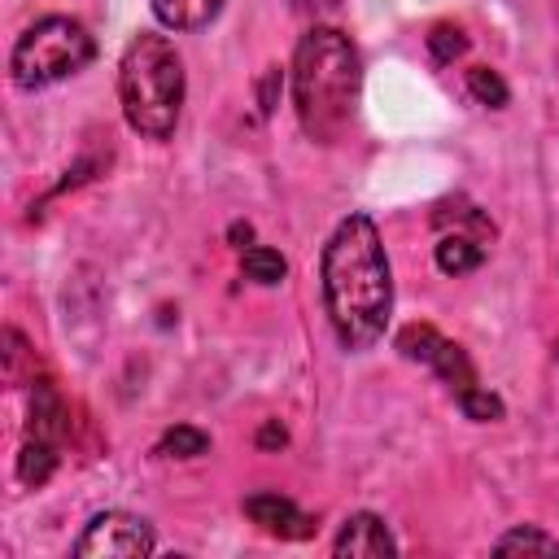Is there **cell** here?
I'll return each instance as SVG.
<instances>
[{
	"label": "cell",
	"instance_id": "cell-17",
	"mask_svg": "<svg viewBox=\"0 0 559 559\" xmlns=\"http://www.w3.org/2000/svg\"><path fill=\"white\" fill-rule=\"evenodd\" d=\"M428 52H432L437 66H450L454 57L467 52V35H463L459 26H450V22H441V26H432V35H428Z\"/></svg>",
	"mask_w": 559,
	"mask_h": 559
},
{
	"label": "cell",
	"instance_id": "cell-14",
	"mask_svg": "<svg viewBox=\"0 0 559 559\" xmlns=\"http://www.w3.org/2000/svg\"><path fill=\"white\" fill-rule=\"evenodd\" d=\"M240 266H245V275H249L253 284H280V280L288 275V262H284L275 249H266V245H249L245 258H240Z\"/></svg>",
	"mask_w": 559,
	"mask_h": 559
},
{
	"label": "cell",
	"instance_id": "cell-21",
	"mask_svg": "<svg viewBox=\"0 0 559 559\" xmlns=\"http://www.w3.org/2000/svg\"><path fill=\"white\" fill-rule=\"evenodd\" d=\"M249 236H253V227H249V223H245V227H240V223L231 227V240H249Z\"/></svg>",
	"mask_w": 559,
	"mask_h": 559
},
{
	"label": "cell",
	"instance_id": "cell-18",
	"mask_svg": "<svg viewBox=\"0 0 559 559\" xmlns=\"http://www.w3.org/2000/svg\"><path fill=\"white\" fill-rule=\"evenodd\" d=\"M459 406H463L467 419H480V424H485V419H502V402H498L489 389H476V384L459 393Z\"/></svg>",
	"mask_w": 559,
	"mask_h": 559
},
{
	"label": "cell",
	"instance_id": "cell-22",
	"mask_svg": "<svg viewBox=\"0 0 559 559\" xmlns=\"http://www.w3.org/2000/svg\"><path fill=\"white\" fill-rule=\"evenodd\" d=\"M555 354H559V345H555Z\"/></svg>",
	"mask_w": 559,
	"mask_h": 559
},
{
	"label": "cell",
	"instance_id": "cell-5",
	"mask_svg": "<svg viewBox=\"0 0 559 559\" xmlns=\"http://www.w3.org/2000/svg\"><path fill=\"white\" fill-rule=\"evenodd\" d=\"M153 546H157L153 528L140 515L105 511L83 528V537L74 542V555L79 559H140V555H153Z\"/></svg>",
	"mask_w": 559,
	"mask_h": 559
},
{
	"label": "cell",
	"instance_id": "cell-1",
	"mask_svg": "<svg viewBox=\"0 0 559 559\" xmlns=\"http://www.w3.org/2000/svg\"><path fill=\"white\" fill-rule=\"evenodd\" d=\"M319 280L336 341L345 349L376 345L393 314V275L380 231L367 214H349L336 223V231L323 245Z\"/></svg>",
	"mask_w": 559,
	"mask_h": 559
},
{
	"label": "cell",
	"instance_id": "cell-11",
	"mask_svg": "<svg viewBox=\"0 0 559 559\" xmlns=\"http://www.w3.org/2000/svg\"><path fill=\"white\" fill-rule=\"evenodd\" d=\"M480 258H485V249H480V240H476V236L445 231V236L437 240V266H441L445 275H467V271H476V266H480Z\"/></svg>",
	"mask_w": 559,
	"mask_h": 559
},
{
	"label": "cell",
	"instance_id": "cell-9",
	"mask_svg": "<svg viewBox=\"0 0 559 559\" xmlns=\"http://www.w3.org/2000/svg\"><path fill=\"white\" fill-rule=\"evenodd\" d=\"M66 432H70V411H66L57 384L52 380H35V389H31V437L61 445Z\"/></svg>",
	"mask_w": 559,
	"mask_h": 559
},
{
	"label": "cell",
	"instance_id": "cell-13",
	"mask_svg": "<svg viewBox=\"0 0 559 559\" xmlns=\"http://www.w3.org/2000/svg\"><path fill=\"white\" fill-rule=\"evenodd\" d=\"M493 550H498V555H559V542H555L550 533L524 524V528L502 533V537L493 542Z\"/></svg>",
	"mask_w": 559,
	"mask_h": 559
},
{
	"label": "cell",
	"instance_id": "cell-7",
	"mask_svg": "<svg viewBox=\"0 0 559 559\" xmlns=\"http://www.w3.org/2000/svg\"><path fill=\"white\" fill-rule=\"evenodd\" d=\"M245 515H249L262 533H271V537H288V542H297V537H310V533H314V520H310L293 498L271 493V489L249 493V498H245Z\"/></svg>",
	"mask_w": 559,
	"mask_h": 559
},
{
	"label": "cell",
	"instance_id": "cell-2",
	"mask_svg": "<svg viewBox=\"0 0 559 559\" xmlns=\"http://www.w3.org/2000/svg\"><path fill=\"white\" fill-rule=\"evenodd\" d=\"M362 96V57L336 26H310L293 57V105L297 122L314 144H336Z\"/></svg>",
	"mask_w": 559,
	"mask_h": 559
},
{
	"label": "cell",
	"instance_id": "cell-16",
	"mask_svg": "<svg viewBox=\"0 0 559 559\" xmlns=\"http://www.w3.org/2000/svg\"><path fill=\"white\" fill-rule=\"evenodd\" d=\"M467 92L480 100V105H489V109H502L507 105V83H502V74L498 70H489V66H472L467 70Z\"/></svg>",
	"mask_w": 559,
	"mask_h": 559
},
{
	"label": "cell",
	"instance_id": "cell-12",
	"mask_svg": "<svg viewBox=\"0 0 559 559\" xmlns=\"http://www.w3.org/2000/svg\"><path fill=\"white\" fill-rule=\"evenodd\" d=\"M57 459H61V445L39 441V437H26V445L17 454V480L22 485H44L57 472Z\"/></svg>",
	"mask_w": 559,
	"mask_h": 559
},
{
	"label": "cell",
	"instance_id": "cell-4",
	"mask_svg": "<svg viewBox=\"0 0 559 559\" xmlns=\"http://www.w3.org/2000/svg\"><path fill=\"white\" fill-rule=\"evenodd\" d=\"M96 57V39L87 35L83 22L74 17H39L35 26H26L9 52V70L13 83L22 92L61 83L70 74H79L87 61Z\"/></svg>",
	"mask_w": 559,
	"mask_h": 559
},
{
	"label": "cell",
	"instance_id": "cell-19",
	"mask_svg": "<svg viewBox=\"0 0 559 559\" xmlns=\"http://www.w3.org/2000/svg\"><path fill=\"white\" fill-rule=\"evenodd\" d=\"M293 9H297L301 17H328V13L341 9V0H293Z\"/></svg>",
	"mask_w": 559,
	"mask_h": 559
},
{
	"label": "cell",
	"instance_id": "cell-20",
	"mask_svg": "<svg viewBox=\"0 0 559 559\" xmlns=\"http://www.w3.org/2000/svg\"><path fill=\"white\" fill-rule=\"evenodd\" d=\"M284 441H288V437H284L280 424H266V428L258 432V445H266V450H271V445H284Z\"/></svg>",
	"mask_w": 559,
	"mask_h": 559
},
{
	"label": "cell",
	"instance_id": "cell-8",
	"mask_svg": "<svg viewBox=\"0 0 559 559\" xmlns=\"http://www.w3.org/2000/svg\"><path fill=\"white\" fill-rule=\"evenodd\" d=\"M336 555H354V559H380V555H397V542L389 533V524L371 511H358L341 524L336 542H332Z\"/></svg>",
	"mask_w": 559,
	"mask_h": 559
},
{
	"label": "cell",
	"instance_id": "cell-3",
	"mask_svg": "<svg viewBox=\"0 0 559 559\" xmlns=\"http://www.w3.org/2000/svg\"><path fill=\"white\" fill-rule=\"evenodd\" d=\"M118 100L131 131L170 140L183 109V61L166 35H135L118 66Z\"/></svg>",
	"mask_w": 559,
	"mask_h": 559
},
{
	"label": "cell",
	"instance_id": "cell-15",
	"mask_svg": "<svg viewBox=\"0 0 559 559\" xmlns=\"http://www.w3.org/2000/svg\"><path fill=\"white\" fill-rule=\"evenodd\" d=\"M205 450H210V437L201 428H188V424L166 428L162 441H157V454H166V459H197Z\"/></svg>",
	"mask_w": 559,
	"mask_h": 559
},
{
	"label": "cell",
	"instance_id": "cell-10",
	"mask_svg": "<svg viewBox=\"0 0 559 559\" xmlns=\"http://www.w3.org/2000/svg\"><path fill=\"white\" fill-rule=\"evenodd\" d=\"M148 4H153L157 22L170 31H197V26L214 22L223 9V0H148Z\"/></svg>",
	"mask_w": 559,
	"mask_h": 559
},
{
	"label": "cell",
	"instance_id": "cell-6",
	"mask_svg": "<svg viewBox=\"0 0 559 559\" xmlns=\"http://www.w3.org/2000/svg\"><path fill=\"white\" fill-rule=\"evenodd\" d=\"M397 349H402L406 358L432 367V371L454 389V397H459L463 389L476 384V371H472L467 354H463L454 341H445L437 328H428V323H411V328H402V332H397Z\"/></svg>",
	"mask_w": 559,
	"mask_h": 559
}]
</instances>
